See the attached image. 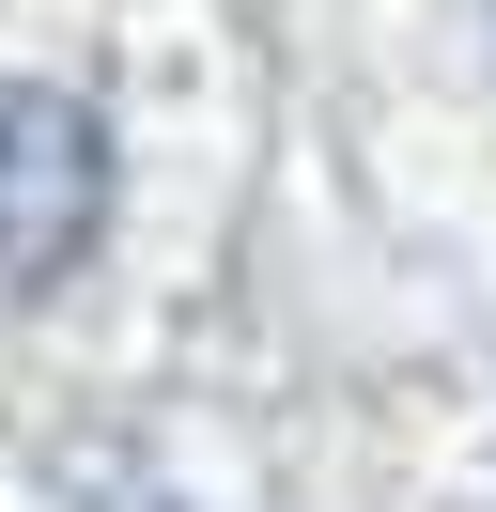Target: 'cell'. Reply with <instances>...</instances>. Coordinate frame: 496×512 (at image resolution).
I'll return each instance as SVG.
<instances>
[{"label": "cell", "mask_w": 496, "mask_h": 512, "mask_svg": "<svg viewBox=\"0 0 496 512\" xmlns=\"http://www.w3.org/2000/svg\"><path fill=\"white\" fill-rule=\"evenodd\" d=\"M109 233V125L62 78H0V295H47Z\"/></svg>", "instance_id": "obj_1"}]
</instances>
